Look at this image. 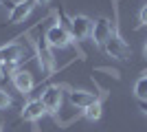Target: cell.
<instances>
[{
	"label": "cell",
	"mask_w": 147,
	"mask_h": 132,
	"mask_svg": "<svg viewBox=\"0 0 147 132\" xmlns=\"http://www.w3.org/2000/svg\"><path fill=\"white\" fill-rule=\"evenodd\" d=\"M61 88L59 86H49L46 90L42 93V104H44V108H46V112H57V108L61 106Z\"/></svg>",
	"instance_id": "obj_7"
},
{
	"label": "cell",
	"mask_w": 147,
	"mask_h": 132,
	"mask_svg": "<svg viewBox=\"0 0 147 132\" xmlns=\"http://www.w3.org/2000/svg\"><path fill=\"white\" fill-rule=\"evenodd\" d=\"M112 33H117L114 29H112L110 24V20L108 18H99L92 22V33H90V38L94 40V44H99V46H103L108 40H110Z\"/></svg>",
	"instance_id": "obj_4"
},
{
	"label": "cell",
	"mask_w": 147,
	"mask_h": 132,
	"mask_svg": "<svg viewBox=\"0 0 147 132\" xmlns=\"http://www.w3.org/2000/svg\"><path fill=\"white\" fill-rule=\"evenodd\" d=\"M68 31L73 35V40H86L92 33V20L88 16H75V18H70Z\"/></svg>",
	"instance_id": "obj_3"
},
{
	"label": "cell",
	"mask_w": 147,
	"mask_h": 132,
	"mask_svg": "<svg viewBox=\"0 0 147 132\" xmlns=\"http://www.w3.org/2000/svg\"><path fill=\"white\" fill-rule=\"evenodd\" d=\"M16 70H18V64H16V62H2V64H0V77H2V79L13 77V75H16Z\"/></svg>",
	"instance_id": "obj_13"
},
{
	"label": "cell",
	"mask_w": 147,
	"mask_h": 132,
	"mask_svg": "<svg viewBox=\"0 0 147 132\" xmlns=\"http://www.w3.org/2000/svg\"><path fill=\"white\" fill-rule=\"evenodd\" d=\"M68 101H70L75 108L84 110V108L92 106V104L99 101V99H97V95H94V93H88V90H70V93H68Z\"/></svg>",
	"instance_id": "obj_9"
},
{
	"label": "cell",
	"mask_w": 147,
	"mask_h": 132,
	"mask_svg": "<svg viewBox=\"0 0 147 132\" xmlns=\"http://www.w3.org/2000/svg\"><path fill=\"white\" fill-rule=\"evenodd\" d=\"M0 2H2L5 7H9V11H11V7H13V5H11V0H0Z\"/></svg>",
	"instance_id": "obj_18"
},
{
	"label": "cell",
	"mask_w": 147,
	"mask_h": 132,
	"mask_svg": "<svg viewBox=\"0 0 147 132\" xmlns=\"http://www.w3.org/2000/svg\"><path fill=\"white\" fill-rule=\"evenodd\" d=\"M33 2H35V5H49L51 0H33Z\"/></svg>",
	"instance_id": "obj_19"
},
{
	"label": "cell",
	"mask_w": 147,
	"mask_h": 132,
	"mask_svg": "<svg viewBox=\"0 0 147 132\" xmlns=\"http://www.w3.org/2000/svg\"><path fill=\"white\" fill-rule=\"evenodd\" d=\"M103 49H105V53H108V55L119 57V60H127V55H129L127 44L121 40V35H119V33H112L110 40L103 44Z\"/></svg>",
	"instance_id": "obj_5"
},
{
	"label": "cell",
	"mask_w": 147,
	"mask_h": 132,
	"mask_svg": "<svg viewBox=\"0 0 147 132\" xmlns=\"http://www.w3.org/2000/svg\"><path fill=\"white\" fill-rule=\"evenodd\" d=\"M11 82H13V86L18 88L22 95L31 93V90H33V86H35L33 73H31V70H24V68H18V70H16V75L11 77Z\"/></svg>",
	"instance_id": "obj_8"
},
{
	"label": "cell",
	"mask_w": 147,
	"mask_h": 132,
	"mask_svg": "<svg viewBox=\"0 0 147 132\" xmlns=\"http://www.w3.org/2000/svg\"><path fill=\"white\" fill-rule=\"evenodd\" d=\"M0 126H2V123H0ZM0 132H2V128H0Z\"/></svg>",
	"instance_id": "obj_21"
},
{
	"label": "cell",
	"mask_w": 147,
	"mask_h": 132,
	"mask_svg": "<svg viewBox=\"0 0 147 132\" xmlns=\"http://www.w3.org/2000/svg\"><path fill=\"white\" fill-rule=\"evenodd\" d=\"M46 112V108H44L42 99H31L24 108H22V119L26 121H37L42 119V114Z\"/></svg>",
	"instance_id": "obj_10"
},
{
	"label": "cell",
	"mask_w": 147,
	"mask_h": 132,
	"mask_svg": "<svg viewBox=\"0 0 147 132\" xmlns=\"http://www.w3.org/2000/svg\"><path fill=\"white\" fill-rule=\"evenodd\" d=\"M46 42L51 44V46H57V49H66L68 44L73 42V35H70V31H68L66 26L61 24H53L49 26V31H46Z\"/></svg>",
	"instance_id": "obj_2"
},
{
	"label": "cell",
	"mask_w": 147,
	"mask_h": 132,
	"mask_svg": "<svg viewBox=\"0 0 147 132\" xmlns=\"http://www.w3.org/2000/svg\"><path fill=\"white\" fill-rule=\"evenodd\" d=\"M134 93L138 99H147V77H141L134 86Z\"/></svg>",
	"instance_id": "obj_14"
},
{
	"label": "cell",
	"mask_w": 147,
	"mask_h": 132,
	"mask_svg": "<svg viewBox=\"0 0 147 132\" xmlns=\"http://www.w3.org/2000/svg\"><path fill=\"white\" fill-rule=\"evenodd\" d=\"M101 101H94L92 106H88V108H84V117H86L88 121H97V119H101Z\"/></svg>",
	"instance_id": "obj_12"
},
{
	"label": "cell",
	"mask_w": 147,
	"mask_h": 132,
	"mask_svg": "<svg viewBox=\"0 0 147 132\" xmlns=\"http://www.w3.org/2000/svg\"><path fill=\"white\" fill-rule=\"evenodd\" d=\"M138 20H141V24H147V5H143L141 13H138Z\"/></svg>",
	"instance_id": "obj_16"
},
{
	"label": "cell",
	"mask_w": 147,
	"mask_h": 132,
	"mask_svg": "<svg viewBox=\"0 0 147 132\" xmlns=\"http://www.w3.org/2000/svg\"><path fill=\"white\" fill-rule=\"evenodd\" d=\"M20 55H22V46L16 44V42L0 46V64H2V62H16V64H18Z\"/></svg>",
	"instance_id": "obj_11"
},
{
	"label": "cell",
	"mask_w": 147,
	"mask_h": 132,
	"mask_svg": "<svg viewBox=\"0 0 147 132\" xmlns=\"http://www.w3.org/2000/svg\"><path fill=\"white\" fill-rule=\"evenodd\" d=\"M143 53H145V57H147V44H145V49H143Z\"/></svg>",
	"instance_id": "obj_20"
},
{
	"label": "cell",
	"mask_w": 147,
	"mask_h": 132,
	"mask_svg": "<svg viewBox=\"0 0 147 132\" xmlns=\"http://www.w3.org/2000/svg\"><path fill=\"white\" fill-rule=\"evenodd\" d=\"M11 106V97H9V93L7 90H0V110H5V108Z\"/></svg>",
	"instance_id": "obj_15"
},
{
	"label": "cell",
	"mask_w": 147,
	"mask_h": 132,
	"mask_svg": "<svg viewBox=\"0 0 147 132\" xmlns=\"http://www.w3.org/2000/svg\"><path fill=\"white\" fill-rule=\"evenodd\" d=\"M138 106H141V110L147 114V99H138Z\"/></svg>",
	"instance_id": "obj_17"
},
{
	"label": "cell",
	"mask_w": 147,
	"mask_h": 132,
	"mask_svg": "<svg viewBox=\"0 0 147 132\" xmlns=\"http://www.w3.org/2000/svg\"><path fill=\"white\" fill-rule=\"evenodd\" d=\"M35 51H37V62H40V68L44 73H53L55 70V60H53V53H51V44L46 42V38H37L35 40Z\"/></svg>",
	"instance_id": "obj_1"
},
{
	"label": "cell",
	"mask_w": 147,
	"mask_h": 132,
	"mask_svg": "<svg viewBox=\"0 0 147 132\" xmlns=\"http://www.w3.org/2000/svg\"><path fill=\"white\" fill-rule=\"evenodd\" d=\"M31 9H33V0H18L13 2L11 11H9V24H20L29 18Z\"/></svg>",
	"instance_id": "obj_6"
}]
</instances>
